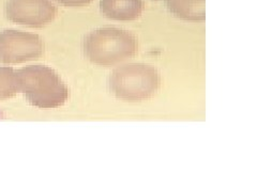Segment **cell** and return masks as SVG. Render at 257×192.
I'll list each match as a JSON object with an SVG mask.
<instances>
[{
	"label": "cell",
	"mask_w": 257,
	"mask_h": 192,
	"mask_svg": "<svg viewBox=\"0 0 257 192\" xmlns=\"http://www.w3.org/2000/svg\"><path fill=\"white\" fill-rule=\"evenodd\" d=\"M145 10L144 0H101L100 11L114 20H135Z\"/></svg>",
	"instance_id": "6"
},
{
	"label": "cell",
	"mask_w": 257,
	"mask_h": 192,
	"mask_svg": "<svg viewBox=\"0 0 257 192\" xmlns=\"http://www.w3.org/2000/svg\"><path fill=\"white\" fill-rule=\"evenodd\" d=\"M7 18L20 25L42 28L57 15V8L51 0H8Z\"/></svg>",
	"instance_id": "5"
},
{
	"label": "cell",
	"mask_w": 257,
	"mask_h": 192,
	"mask_svg": "<svg viewBox=\"0 0 257 192\" xmlns=\"http://www.w3.org/2000/svg\"><path fill=\"white\" fill-rule=\"evenodd\" d=\"M20 92L32 106L41 109L61 107L69 89L56 72L45 66H30L16 70Z\"/></svg>",
	"instance_id": "1"
},
{
	"label": "cell",
	"mask_w": 257,
	"mask_h": 192,
	"mask_svg": "<svg viewBox=\"0 0 257 192\" xmlns=\"http://www.w3.org/2000/svg\"><path fill=\"white\" fill-rule=\"evenodd\" d=\"M43 52V40L38 34L14 29L0 32V62L16 64L35 61Z\"/></svg>",
	"instance_id": "4"
},
{
	"label": "cell",
	"mask_w": 257,
	"mask_h": 192,
	"mask_svg": "<svg viewBox=\"0 0 257 192\" xmlns=\"http://www.w3.org/2000/svg\"><path fill=\"white\" fill-rule=\"evenodd\" d=\"M166 8L176 18L202 22L206 20V0H164Z\"/></svg>",
	"instance_id": "7"
},
{
	"label": "cell",
	"mask_w": 257,
	"mask_h": 192,
	"mask_svg": "<svg viewBox=\"0 0 257 192\" xmlns=\"http://www.w3.org/2000/svg\"><path fill=\"white\" fill-rule=\"evenodd\" d=\"M20 92L16 70L12 68H0V100L11 98Z\"/></svg>",
	"instance_id": "8"
},
{
	"label": "cell",
	"mask_w": 257,
	"mask_h": 192,
	"mask_svg": "<svg viewBox=\"0 0 257 192\" xmlns=\"http://www.w3.org/2000/svg\"><path fill=\"white\" fill-rule=\"evenodd\" d=\"M56 2L64 6L76 8V6H83L86 4H89L92 0H56Z\"/></svg>",
	"instance_id": "9"
},
{
	"label": "cell",
	"mask_w": 257,
	"mask_h": 192,
	"mask_svg": "<svg viewBox=\"0 0 257 192\" xmlns=\"http://www.w3.org/2000/svg\"><path fill=\"white\" fill-rule=\"evenodd\" d=\"M161 77L151 66L131 63L112 72L108 79L109 89L117 98L124 102H142L150 98L159 90Z\"/></svg>",
	"instance_id": "3"
},
{
	"label": "cell",
	"mask_w": 257,
	"mask_h": 192,
	"mask_svg": "<svg viewBox=\"0 0 257 192\" xmlns=\"http://www.w3.org/2000/svg\"><path fill=\"white\" fill-rule=\"evenodd\" d=\"M138 38L130 31L119 28H99L83 41L86 58L100 66H114L138 52Z\"/></svg>",
	"instance_id": "2"
}]
</instances>
